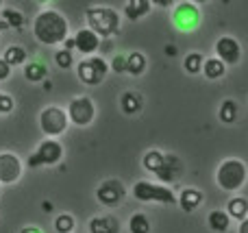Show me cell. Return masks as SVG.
<instances>
[{
    "label": "cell",
    "instance_id": "cell-1",
    "mask_svg": "<svg viewBox=\"0 0 248 233\" xmlns=\"http://www.w3.org/2000/svg\"><path fill=\"white\" fill-rule=\"evenodd\" d=\"M68 20L59 11H42L33 20V35L39 44L57 46L68 39Z\"/></svg>",
    "mask_w": 248,
    "mask_h": 233
},
{
    "label": "cell",
    "instance_id": "cell-2",
    "mask_svg": "<svg viewBox=\"0 0 248 233\" xmlns=\"http://www.w3.org/2000/svg\"><path fill=\"white\" fill-rule=\"evenodd\" d=\"M85 20L87 26L100 37H111L120 31V13L111 7H87Z\"/></svg>",
    "mask_w": 248,
    "mask_h": 233
},
{
    "label": "cell",
    "instance_id": "cell-3",
    "mask_svg": "<svg viewBox=\"0 0 248 233\" xmlns=\"http://www.w3.org/2000/svg\"><path fill=\"white\" fill-rule=\"evenodd\" d=\"M248 170L242 159H224L216 170V183L224 192H237L246 183Z\"/></svg>",
    "mask_w": 248,
    "mask_h": 233
},
{
    "label": "cell",
    "instance_id": "cell-4",
    "mask_svg": "<svg viewBox=\"0 0 248 233\" xmlns=\"http://www.w3.org/2000/svg\"><path fill=\"white\" fill-rule=\"evenodd\" d=\"M133 196L140 203H161V205L179 203V196L168 186H159V183H150V181H137L133 186Z\"/></svg>",
    "mask_w": 248,
    "mask_h": 233
},
{
    "label": "cell",
    "instance_id": "cell-5",
    "mask_svg": "<svg viewBox=\"0 0 248 233\" xmlns=\"http://www.w3.org/2000/svg\"><path fill=\"white\" fill-rule=\"evenodd\" d=\"M68 122H70L68 111L61 107H55V105L42 109V113H39V126H42L44 135H48V138L63 135L65 129H68Z\"/></svg>",
    "mask_w": 248,
    "mask_h": 233
},
{
    "label": "cell",
    "instance_id": "cell-6",
    "mask_svg": "<svg viewBox=\"0 0 248 233\" xmlns=\"http://www.w3.org/2000/svg\"><path fill=\"white\" fill-rule=\"evenodd\" d=\"M172 24L181 31V33H192L201 26V9L196 2L192 0H185L179 2L172 11Z\"/></svg>",
    "mask_w": 248,
    "mask_h": 233
},
{
    "label": "cell",
    "instance_id": "cell-7",
    "mask_svg": "<svg viewBox=\"0 0 248 233\" xmlns=\"http://www.w3.org/2000/svg\"><path fill=\"white\" fill-rule=\"evenodd\" d=\"M107 72H109V63L103 57H87L77 65V74L81 78V83L92 87L100 85L105 81V77H107Z\"/></svg>",
    "mask_w": 248,
    "mask_h": 233
},
{
    "label": "cell",
    "instance_id": "cell-8",
    "mask_svg": "<svg viewBox=\"0 0 248 233\" xmlns=\"http://www.w3.org/2000/svg\"><path fill=\"white\" fill-rule=\"evenodd\" d=\"M63 157V146L55 138L44 140L37 146V151L29 157V168H39V166H55Z\"/></svg>",
    "mask_w": 248,
    "mask_h": 233
},
{
    "label": "cell",
    "instance_id": "cell-9",
    "mask_svg": "<svg viewBox=\"0 0 248 233\" xmlns=\"http://www.w3.org/2000/svg\"><path fill=\"white\" fill-rule=\"evenodd\" d=\"M68 118L72 124L77 126H90L96 118V105L90 96H77V98L70 100L68 105Z\"/></svg>",
    "mask_w": 248,
    "mask_h": 233
},
{
    "label": "cell",
    "instance_id": "cell-10",
    "mask_svg": "<svg viewBox=\"0 0 248 233\" xmlns=\"http://www.w3.org/2000/svg\"><path fill=\"white\" fill-rule=\"evenodd\" d=\"M126 196V190L118 179H105L98 187H96V199L105 205V207H116L120 205Z\"/></svg>",
    "mask_w": 248,
    "mask_h": 233
},
{
    "label": "cell",
    "instance_id": "cell-11",
    "mask_svg": "<svg viewBox=\"0 0 248 233\" xmlns=\"http://www.w3.org/2000/svg\"><path fill=\"white\" fill-rule=\"evenodd\" d=\"M22 159L13 153H0V183L2 186H11V183H17L22 177Z\"/></svg>",
    "mask_w": 248,
    "mask_h": 233
},
{
    "label": "cell",
    "instance_id": "cell-12",
    "mask_svg": "<svg viewBox=\"0 0 248 233\" xmlns=\"http://www.w3.org/2000/svg\"><path fill=\"white\" fill-rule=\"evenodd\" d=\"M216 57H220V59H222L227 65L240 63V59H242V46H240V42H237L235 37H231V35H224V37H220L218 42H216Z\"/></svg>",
    "mask_w": 248,
    "mask_h": 233
},
{
    "label": "cell",
    "instance_id": "cell-13",
    "mask_svg": "<svg viewBox=\"0 0 248 233\" xmlns=\"http://www.w3.org/2000/svg\"><path fill=\"white\" fill-rule=\"evenodd\" d=\"M100 35L94 33V31L87 26V29H81L77 35H74V44H77V50L81 55H94L100 46Z\"/></svg>",
    "mask_w": 248,
    "mask_h": 233
},
{
    "label": "cell",
    "instance_id": "cell-14",
    "mask_svg": "<svg viewBox=\"0 0 248 233\" xmlns=\"http://www.w3.org/2000/svg\"><path fill=\"white\" fill-rule=\"evenodd\" d=\"M181 172H183V166H181L179 157L176 155H166V161H163V166L157 170V174L155 177L159 179L161 183H174L176 179L181 177Z\"/></svg>",
    "mask_w": 248,
    "mask_h": 233
},
{
    "label": "cell",
    "instance_id": "cell-15",
    "mask_svg": "<svg viewBox=\"0 0 248 233\" xmlns=\"http://www.w3.org/2000/svg\"><path fill=\"white\" fill-rule=\"evenodd\" d=\"M90 233H120L116 216H96L90 220Z\"/></svg>",
    "mask_w": 248,
    "mask_h": 233
},
{
    "label": "cell",
    "instance_id": "cell-16",
    "mask_svg": "<svg viewBox=\"0 0 248 233\" xmlns=\"http://www.w3.org/2000/svg\"><path fill=\"white\" fill-rule=\"evenodd\" d=\"M201 203H202V192H198L196 187H185V190L179 194L181 209H183V212H187V214L196 212V209L201 207Z\"/></svg>",
    "mask_w": 248,
    "mask_h": 233
},
{
    "label": "cell",
    "instance_id": "cell-17",
    "mask_svg": "<svg viewBox=\"0 0 248 233\" xmlns=\"http://www.w3.org/2000/svg\"><path fill=\"white\" fill-rule=\"evenodd\" d=\"M150 13V0H128L124 7V16L131 22H137Z\"/></svg>",
    "mask_w": 248,
    "mask_h": 233
},
{
    "label": "cell",
    "instance_id": "cell-18",
    "mask_svg": "<svg viewBox=\"0 0 248 233\" xmlns=\"http://www.w3.org/2000/svg\"><path fill=\"white\" fill-rule=\"evenodd\" d=\"M207 225H209V229L216 231V233H227L229 227H231V216H229V212L214 209V212L207 216Z\"/></svg>",
    "mask_w": 248,
    "mask_h": 233
},
{
    "label": "cell",
    "instance_id": "cell-19",
    "mask_svg": "<svg viewBox=\"0 0 248 233\" xmlns=\"http://www.w3.org/2000/svg\"><path fill=\"white\" fill-rule=\"evenodd\" d=\"M224 72H227V63H224L220 57H211V59H205V63H202V74H205L209 81L222 78Z\"/></svg>",
    "mask_w": 248,
    "mask_h": 233
},
{
    "label": "cell",
    "instance_id": "cell-20",
    "mask_svg": "<svg viewBox=\"0 0 248 233\" xmlns=\"http://www.w3.org/2000/svg\"><path fill=\"white\" fill-rule=\"evenodd\" d=\"M48 77V68L44 61H29L24 63V78L31 83H39V81H46Z\"/></svg>",
    "mask_w": 248,
    "mask_h": 233
},
{
    "label": "cell",
    "instance_id": "cell-21",
    "mask_svg": "<svg viewBox=\"0 0 248 233\" xmlns=\"http://www.w3.org/2000/svg\"><path fill=\"white\" fill-rule=\"evenodd\" d=\"M120 109L126 116H135L141 111V96L137 92H124L120 96Z\"/></svg>",
    "mask_w": 248,
    "mask_h": 233
},
{
    "label": "cell",
    "instance_id": "cell-22",
    "mask_svg": "<svg viewBox=\"0 0 248 233\" xmlns=\"http://www.w3.org/2000/svg\"><path fill=\"white\" fill-rule=\"evenodd\" d=\"M146 65H148V61H146V57L141 55V52H131V55H126V74L140 77V74L146 72Z\"/></svg>",
    "mask_w": 248,
    "mask_h": 233
},
{
    "label": "cell",
    "instance_id": "cell-23",
    "mask_svg": "<svg viewBox=\"0 0 248 233\" xmlns=\"http://www.w3.org/2000/svg\"><path fill=\"white\" fill-rule=\"evenodd\" d=\"M227 212H229V216L235 218V220H244L248 216V201L242 199V196H235V199L229 201Z\"/></svg>",
    "mask_w": 248,
    "mask_h": 233
},
{
    "label": "cell",
    "instance_id": "cell-24",
    "mask_svg": "<svg viewBox=\"0 0 248 233\" xmlns=\"http://www.w3.org/2000/svg\"><path fill=\"white\" fill-rule=\"evenodd\" d=\"M218 118H220V122H224V124H233V122L237 120V103L235 100L233 98L222 100L220 111H218Z\"/></svg>",
    "mask_w": 248,
    "mask_h": 233
},
{
    "label": "cell",
    "instance_id": "cell-25",
    "mask_svg": "<svg viewBox=\"0 0 248 233\" xmlns=\"http://www.w3.org/2000/svg\"><path fill=\"white\" fill-rule=\"evenodd\" d=\"M163 161H166V155H163L161 151H148L144 155V159H141V164H144V168L148 170V172L157 174V170L163 166Z\"/></svg>",
    "mask_w": 248,
    "mask_h": 233
},
{
    "label": "cell",
    "instance_id": "cell-26",
    "mask_svg": "<svg viewBox=\"0 0 248 233\" xmlns=\"http://www.w3.org/2000/svg\"><path fill=\"white\" fill-rule=\"evenodd\" d=\"M26 57H29V55H26V50L22 46H9L7 50H4L2 59L13 68V65H24L26 63Z\"/></svg>",
    "mask_w": 248,
    "mask_h": 233
},
{
    "label": "cell",
    "instance_id": "cell-27",
    "mask_svg": "<svg viewBox=\"0 0 248 233\" xmlns=\"http://www.w3.org/2000/svg\"><path fill=\"white\" fill-rule=\"evenodd\" d=\"M128 231L131 233H150V220L146 214H133L128 220Z\"/></svg>",
    "mask_w": 248,
    "mask_h": 233
},
{
    "label": "cell",
    "instance_id": "cell-28",
    "mask_svg": "<svg viewBox=\"0 0 248 233\" xmlns=\"http://www.w3.org/2000/svg\"><path fill=\"white\" fill-rule=\"evenodd\" d=\"M202 63H205V59H202L201 52H189L187 57H185V72L187 74H201L202 72Z\"/></svg>",
    "mask_w": 248,
    "mask_h": 233
},
{
    "label": "cell",
    "instance_id": "cell-29",
    "mask_svg": "<svg viewBox=\"0 0 248 233\" xmlns=\"http://www.w3.org/2000/svg\"><path fill=\"white\" fill-rule=\"evenodd\" d=\"M2 20L9 24V29L20 31L22 26H24V16H22L17 9H4V11H2Z\"/></svg>",
    "mask_w": 248,
    "mask_h": 233
},
{
    "label": "cell",
    "instance_id": "cell-30",
    "mask_svg": "<svg viewBox=\"0 0 248 233\" xmlns=\"http://www.w3.org/2000/svg\"><path fill=\"white\" fill-rule=\"evenodd\" d=\"M55 229L57 233H72L74 231V218L70 214H61L55 220Z\"/></svg>",
    "mask_w": 248,
    "mask_h": 233
},
{
    "label": "cell",
    "instance_id": "cell-31",
    "mask_svg": "<svg viewBox=\"0 0 248 233\" xmlns=\"http://www.w3.org/2000/svg\"><path fill=\"white\" fill-rule=\"evenodd\" d=\"M55 63L59 65L61 70H68V68H72V63H74V57H72V50H57L55 52Z\"/></svg>",
    "mask_w": 248,
    "mask_h": 233
},
{
    "label": "cell",
    "instance_id": "cell-32",
    "mask_svg": "<svg viewBox=\"0 0 248 233\" xmlns=\"http://www.w3.org/2000/svg\"><path fill=\"white\" fill-rule=\"evenodd\" d=\"M109 68L116 74H126V55H116L109 63Z\"/></svg>",
    "mask_w": 248,
    "mask_h": 233
},
{
    "label": "cell",
    "instance_id": "cell-33",
    "mask_svg": "<svg viewBox=\"0 0 248 233\" xmlns=\"http://www.w3.org/2000/svg\"><path fill=\"white\" fill-rule=\"evenodd\" d=\"M11 111H13V98L9 94H2V92H0V116L11 113Z\"/></svg>",
    "mask_w": 248,
    "mask_h": 233
},
{
    "label": "cell",
    "instance_id": "cell-34",
    "mask_svg": "<svg viewBox=\"0 0 248 233\" xmlns=\"http://www.w3.org/2000/svg\"><path fill=\"white\" fill-rule=\"evenodd\" d=\"M9 74H11V65H9L2 57H0V81H7Z\"/></svg>",
    "mask_w": 248,
    "mask_h": 233
},
{
    "label": "cell",
    "instance_id": "cell-35",
    "mask_svg": "<svg viewBox=\"0 0 248 233\" xmlns=\"http://www.w3.org/2000/svg\"><path fill=\"white\" fill-rule=\"evenodd\" d=\"M150 2H153L155 7L166 9V7H172V2H174V0H150Z\"/></svg>",
    "mask_w": 248,
    "mask_h": 233
},
{
    "label": "cell",
    "instance_id": "cell-36",
    "mask_svg": "<svg viewBox=\"0 0 248 233\" xmlns=\"http://www.w3.org/2000/svg\"><path fill=\"white\" fill-rule=\"evenodd\" d=\"M63 48H65V50H74V48H77V44H74V37H68V39H65V42H63Z\"/></svg>",
    "mask_w": 248,
    "mask_h": 233
},
{
    "label": "cell",
    "instance_id": "cell-37",
    "mask_svg": "<svg viewBox=\"0 0 248 233\" xmlns=\"http://www.w3.org/2000/svg\"><path fill=\"white\" fill-rule=\"evenodd\" d=\"M237 233H248V216L244 220H240V229H237Z\"/></svg>",
    "mask_w": 248,
    "mask_h": 233
},
{
    "label": "cell",
    "instance_id": "cell-38",
    "mask_svg": "<svg viewBox=\"0 0 248 233\" xmlns=\"http://www.w3.org/2000/svg\"><path fill=\"white\" fill-rule=\"evenodd\" d=\"M166 55L168 57H176V46H172V44L170 46H166Z\"/></svg>",
    "mask_w": 248,
    "mask_h": 233
},
{
    "label": "cell",
    "instance_id": "cell-39",
    "mask_svg": "<svg viewBox=\"0 0 248 233\" xmlns=\"http://www.w3.org/2000/svg\"><path fill=\"white\" fill-rule=\"evenodd\" d=\"M20 233H42V231H39L37 227H24V229H22Z\"/></svg>",
    "mask_w": 248,
    "mask_h": 233
},
{
    "label": "cell",
    "instance_id": "cell-40",
    "mask_svg": "<svg viewBox=\"0 0 248 233\" xmlns=\"http://www.w3.org/2000/svg\"><path fill=\"white\" fill-rule=\"evenodd\" d=\"M42 209L44 212H52V203H42Z\"/></svg>",
    "mask_w": 248,
    "mask_h": 233
},
{
    "label": "cell",
    "instance_id": "cell-41",
    "mask_svg": "<svg viewBox=\"0 0 248 233\" xmlns=\"http://www.w3.org/2000/svg\"><path fill=\"white\" fill-rule=\"evenodd\" d=\"M4 29H9V24H7V22H4V20H2V22H0V31H4Z\"/></svg>",
    "mask_w": 248,
    "mask_h": 233
},
{
    "label": "cell",
    "instance_id": "cell-42",
    "mask_svg": "<svg viewBox=\"0 0 248 233\" xmlns=\"http://www.w3.org/2000/svg\"><path fill=\"white\" fill-rule=\"evenodd\" d=\"M192 2H196V4H202V2H209V0H192Z\"/></svg>",
    "mask_w": 248,
    "mask_h": 233
},
{
    "label": "cell",
    "instance_id": "cell-43",
    "mask_svg": "<svg viewBox=\"0 0 248 233\" xmlns=\"http://www.w3.org/2000/svg\"><path fill=\"white\" fill-rule=\"evenodd\" d=\"M37 2H48V0H37Z\"/></svg>",
    "mask_w": 248,
    "mask_h": 233
},
{
    "label": "cell",
    "instance_id": "cell-44",
    "mask_svg": "<svg viewBox=\"0 0 248 233\" xmlns=\"http://www.w3.org/2000/svg\"><path fill=\"white\" fill-rule=\"evenodd\" d=\"M0 4H2V0H0Z\"/></svg>",
    "mask_w": 248,
    "mask_h": 233
},
{
    "label": "cell",
    "instance_id": "cell-45",
    "mask_svg": "<svg viewBox=\"0 0 248 233\" xmlns=\"http://www.w3.org/2000/svg\"><path fill=\"white\" fill-rule=\"evenodd\" d=\"M0 186H2V183H0Z\"/></svg>",
    "mask_w": 248,
    "mask_h": 233
}]
</instances>
